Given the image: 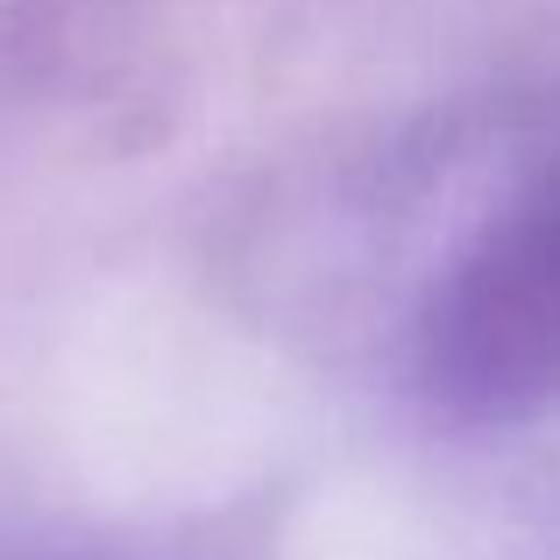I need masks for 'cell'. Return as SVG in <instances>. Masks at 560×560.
I'll return each instance as SVG.
<instances>
[{
  "label": "cell",
  "instance_id": "cell-1",
  "mask_svg": "<svg viewBox=\"0 0 560 560\" xmlns=\"http://www.w3.org/2000/svg\"><path fill=\"white\" fill-rule=\"evenodd\" d=\"M419 383L462 425L560 405V178L518 191L440 270L419 313Z\"/></svg>",
  "mask_w": 560,
  "mask_h": 560
}]
</instances>
